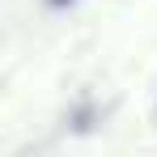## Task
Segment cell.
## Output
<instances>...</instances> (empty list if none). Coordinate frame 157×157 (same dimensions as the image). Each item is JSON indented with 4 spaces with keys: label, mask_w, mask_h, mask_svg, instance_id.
<instances>
[{
    "label": "cell",
    "mask_w": 157,
    "mask_h": 157,
    "mask_svg": "<svg viewBox=\"0 0 157 157\" xmlns=\"http://www.w3.org/2000/svg\"><path fill=\"white\" fill-rule=\"evenodd\" d=\"M47 4H51V9H64V4H72V0H47Z\"/></svg>",
    "instance_id": "cell-1"
}]
</instances>
